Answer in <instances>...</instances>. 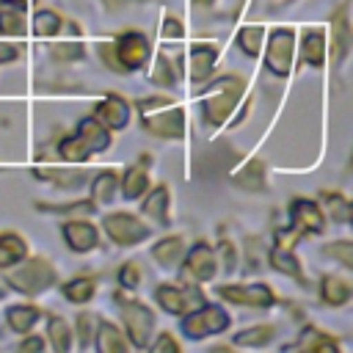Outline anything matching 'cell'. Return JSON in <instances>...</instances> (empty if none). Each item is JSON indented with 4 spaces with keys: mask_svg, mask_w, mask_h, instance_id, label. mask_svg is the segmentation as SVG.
I'll return each instance as SVG.
<instances>
[{
    "mask_svg": "<svg viewBox=\"0 0 353 353\" xmlns=\"http://www.w3.org/2000/svg\"><path fill=\"white\" fill-rule=\"evenodd\" d=\"M204 88L196 91L199 99V110L207 127H223L229 121V116L237 110L243 94H245V80L240 74H221L218 80H207L201 83Z\"/></svg>",
    "mask_w": 353,
    "mask_h": 353,
    "instance_id": "1",
    "label": "cell"
},
{
    "mask_svg": "<svg viewBox=\"0 0 353 353\" xmlns=\"http://www.w3.org/2000/svg\"><path fill=\"white\" fill-rule=\"evenodd\" d=\"M113 303L119 306L121 331L130 339V347L146 350L149 342H152V336H154V331H157V314H154V309H149L143 301H138L127 290H116L113 292Z\"/></svg>",
    "mask_w": 353,
    "mask_h": 353,
    "instance_id": "2",
    "label": "cell"
},
{
    "mask_svg": "<svg viewBox=\"0 0 353 353\" xmlns=\"http://www.w3.org/2000/svg\"><path fill=\"white\" fill-rule=\"evenodd\" d=\"M3 281L14 292H19L25 298H36V295H41V292H47L58 284V270L50 259L28 254L22 262L3 270Z\"/></svg>",
    "mask_w": 353,
    "mask_h": 353,
    "instance_id": "3",
    "label": "cell"
},
{
    "mask_svg": "<svg viewBox=\"0 0 353 353\" xmlns=\"http://www.w3.org/2000/svg\"><path fill=\"white\" fill-rule=\"evenodd\" d=\"M232 328V314L221 303H199L188 314L179 317V331L190 342H201L210 336H221Z\"/></svg>",
    "mask_w": 353,
    "mask_h": 353,
    "instance_id": "4",
    "label": "cell"
},
{
    "mask_svg": "<svg viewBox=\"0 0 353 353\" xmlns=\"http://www.w3.org/2000/svg\"><path fill=\"white\" fill-rule=\"evenodd\" d=\"M99 229H102L105 237H108L113 245H119V248H135V245L146 243V240L154 234V226H152V223H146L141 215L127 212V210L105 212Z\"/></svg>",
    "mask_w": 353,
    "mask_h": 353,
    "instance_id": "5",
    "label": "cell"
},
{
    "mask_svg": "<svg viewBox=\"0 0 353 353\" xmlns=\"http://www.w3.org/2000/svg\"><path fill=\"white\" fill-rule=\"evenodd\" d=\"M215 295L223 301V303H232V306H243V309H251V312H268L279 303V295L276 290L268 284V281H229V284H218L215 287Z\"/></svg>",
    "mask_w": 353,
    "mask_h": 353,
    "instance_id": "6",
    "label": "cell"
},
{
    "mask_svg": "<svg viewBox=\"0 0 353 353\" xmlns=\"http://www.w3.org/2000/svg\"><path fill=\"white\" fill-rule=\"evenodd\" d=\"M204 301L207 298H204L201 287L193 281H163L154 287V303L171 317H182Z\"/></svg>",
    "mask_w": 353,
    "mask_h": 353,
    "instance_id": "7",
    "label": "cell"
},
{
    "mask_svg": "<svg viewBox=\"0 0 353 353\" xmlns=\"http://www.w3.org/2000/svg\"><path fill=\"white\" fill-rule=\"evenodd\" d=\"M179 270H182V279L185 281H193V284H210V281H215V276L221 270L215 245H210L207 240H196L193 245H188L185 248V256L179 262Z\"/></svg>",
    "mask_w": 353,
    "mask_h": 353,
    "instance_id": "8",
    "label": "cell"
},
{
    "mask_svg": "<svg viewBox=\"0 0 353 353\" xmlns=\"http://www.w3.org/2000/svg\"><path fill=\"white\" fill-rule=\"evenodd\" d=\"M262 50H265V69L273 77H287L292 72V61H295V30L273 28L268 33V44H262Z\"/></svg>",
    "mask_w": 353,
    "mask_h": 353,
    "instance_id": "9",
    "label": "cell"
},
{
    "mask_svg": "<svg viewBox=\"0 0 353 353\" xmlns=\"http://www.w3.org/2000/svg\"><path fill=\"white\" fill-rule=\"evenodd\" d=\"M141 127L146 135L152 138H160V141H179L185 135V127H188V116H185V108L179 105H165V108H157L152 113H141Z\"/></svg>",
    "mask_w": 353,
    "mask_h": 353,
    "instance_id": "10",
    "label": "cell"
},
{
    "mask_svg": "<svg viewBox=\"0 0 353 353\" xmlns=\"http://www.w3.org/2000/svg\"><path fill=\"white\" fill-rule=\"evenodd\" d=\"M113 50H116V58H119L124 74L141 72L152 61V41L141 30H121L113 39Z\"/></svg>",
    "mask_w": 353,
    "mask_h": 353,
    "instance_id": "11",
    "label": "cell"
},
{
    "mask_svg": "<svg viewBox=\"0 0 353 353\" xmlns=\"http://www.w3.org/2000/svg\"><path fill=\"white\" fill-rule=\"evenodd\" d=\"M287 215H290V226L301 237L323 234L325 226H328V218H325L323 207L317 204V199H309V196H295L287 207Z\"/></svg>",
    "mask_w": 353,
    "mask_h": 353,
    "instance_id": "12",
    "label": "cell"
},
{
    "mask_svg": "<svg viewBox=\"0 0 353 353\" xmlns=\"http://www.w3.org/2000/svg\"><path fill=\"white\" fill-rule=\"evenodd\" d=\"M61 237L72 254H91L99 248V226L83 215L61 221Z\"/></svg>",
    "mask_w": 353,
    "mask_h": 353,
    "instance_id": "13",
    "label": "cell"
},
{
    "mask_svg": "<svg viewBox=\"0 0 353 353\" xmlns=\"http://www.w3.org/2000/svg\"><path fill=\"white\" fill-rule=\"evenodd\" d=\"M149 165H152V154L143 152V157L138 163H130L124 171H119V193L124 201H138L152 188Z\"/></svg>",
    "mask_w": 353,
    "mask_h": 353,
    "instance_id": "14",
    "label": "cell"
},
{
    "mask_svg": "<svg viewBox=\"0 0 353 353\" xmlns=\"http://www.w3.org/2000/svg\"><path fill=\"white\" fill-rule=\"evenodd\" d=\"M328 30H331V66H342L350 55V44H353V30H350V17H347V3H342L331 19H328Z\"/></svg>",
    "mask_w": 353,
    "mask_h": 353,
    "instance_id": "15",
    "label": "cell"
},
{
    "mask_svg": "<svg viewBox=\"0 0 353 353\" xmlns=\"http://www.w3.org/2000/svg\"><path fill=\"white\" fill-rule=\"evenodd\" d=\"M218 55H221L218 44H210V41L190 44V50H188V77H190L193 85H201V83H207L212 77Z\"/></svg>",
    "mask_w": 353,
    "mask_h": 353,
    "instance_id": "16",
    "label": "cell"
},
{
    "mask_svg": "<svg viewBox=\"0 0 353 353\" xmlns=\"http://www.w3.org/2000/svg\"><path fill=\"white\" fill-rule=\"evenodd\" d=\"M33 176L39 182H50L58 190H80L88 185V171H83L80 165H72V163H66V168L63 165H44V168L36 165Z\"/></svg>",
    "mask_w": 353,
    "mask_h": 353,
    "instance_id": "17",
    "label": "cell"
},
{
    "mask_svg": "<svg viewBox=\"0 0 353 353\" xmlns=\"http://www.w3.org/2000/svg\"><path fill=\"white\" fill-rule=\"evenodd\" d=\"M141 215L160 229L171 226V190L168 185H152L141 199Z\"/></svg>",
    "mask_w": 353,
    "mask_h": 353,
    "instance_id": "18",
    "label": "cell"
},
{
    "mask_svg": "<svg viewBox=\"0 0 353 353\" xmlns=\"http://www.w3.org/2000/svg\"><path fill=\"white\" fill-rule=\"evenodd\" d=\"M185 74V66H182V52H171V50H160L154 55V63L149 69V83L157 85V88H174Z\"/></svg>",
    "mask_w": 353,
    "mask_h": 353,
    "instance_id": "19",
    "label": "cell"
},
{
    "mask_svg": "<svg viewBox=\"0 0 353 353\" xmlns=\"http://www.w3.org/2000/svg\"><path fill=\"white\" fill-rule=\"evenodd\" d=\"M97 121H102L110 132H119V130H124L127 124H130V116H132V108H130V102L124 99V97H119V94H108V97H102L97 105H94V113H91Z\"/></svg>",
    "mask_w": 353,
    "mask_h": 353,
    "instance_id": "20",
    "label": "cell"
},
{
    "mask_svg": "<svg viewBox=\"0 0 353 353\" xmlns=\"http://www.w3.org/2000/svg\"><path fill=\"white\" fill-rule=\"evenodd\" d=\"M284 350H303V353H339L342 342L336 336H331L328 331L317 328V325H303L298 331V336L284 345Z\"/></svg>",
    "mask_w": 353,
    "mask_h": 353,
    "instance_id": "21",
    "label": "cell"
},
{
    "mask_svg": "<svg viewBox=\"0 0 353 353\" xmlns=\"http://www.w3.org/2000/svg\"><path fill=\"white\" fill-rule=\"evenodd\" d=\"M298 47V58L303 66L312 69H323L328 63V39H325V28H306L301 33V44Z\"/></svg>",
    "mask_w": 353,
    "mask_h": 353,
    "instance_id": "22",
    "label": "cell"
},
{
    "mask_svg": "<svg viewBox=\"0 0 353 353\" xmlns=\"http://www.w3.org/2000/svg\"><path fill=\"white\" fill-rule=\"evenodd\" d=\"M91 347L99 350V353H124V350H132L130 347V339L121 331V325L113 323V320H108V317H97V331H94Z\"/></svg>",
    "mask_w": 353,
    "mask_h": 353,
    "instance_id": "23",
    "label": "cell"
},
{
    "mask_svg": "<svg viewBox=\"0 0 353 353\" xmlns=\"http://www.w3.org/2000/svg\"><path fill=\"white\" fill-rule=\"evenodd\" d=\"M74 132H77V138L85 143V149H88L91 154H102V152H108V149L113 146V132H110L102 121H97L94 116L80 119L77 127H74Z\"/></svg>",
    "mask_w": 353,
    "mask_h": 353,
    "instance_id": "24",
    "label": "cell"
},
{
    "mask_svg": "<svg viewBox=\"0 0 353 353\" xmlns=\"http://www.w3.org/2000/svg\"><path fill=\"white\" fill-rule=\"evenodd\" d=\"M185 248H188V240H185L182 234H165V237H160L157 243H152L149 256L154 259L157 268L171 270V268H179V262H182V256H185Z\"/></svg>",
    "mask_w": 353,
    "mask_h": 353,
    "instance_id": "25",
    "label": "cell"
},
{
    "mask_svg": "<svg viewBox=\"0 0 353 353\" xmlns=\"http://www.w3.org/2000/svg\"><path fill=\"white\" fill-rule=\"evenodd\" d=\"M317 292H320V301L325 306H331V309H342V306H347L353 301V284L339 273H325L320 279Z\"/></svg>",
    "mask_w": 353,
    "mask_h": 353,
    "instance_id": "26",
    "label": "cell"
},
{
    "mask_svg": "<svg viewBox=\"0 0 353 353\" xmlns=\"http://www.w3.org/2000/svg\"><path fill=\"white\" fill-rule=\"evenodd\" d=\"M268 265H270L276 273H281V276L298 281L301 287H309V281H306V276H303V265H301V259L295 256V248L270 245V251H268Z\"/></svg>",
    "mask_w": 353,
    "mask_h": 353,
    "instance_id": "27",
    "label": "cell"
},
{
    "mask_svg": "<svg viewBox=\"0 0 353 353\" xmlns=\"http://www.w3.org/2000/svg\"><path fill=\"white\" fill-rule=\"evenodd\" d=\"M41 317H44V309L36 306V303H11V306H6V325H8V331H14L19 336L30 334L39 325Z\"/></svg>",
    "mask_w": 353,
    "mask_h": 353,
    "instance_id": "28",
    "label": "cell"
},
{
    "mask_svg": "<svg viewBox=\"0 0 353 353\" xmlns=\"http://www.w3.org/2000/svg\"><path fill=\"white\" fill-rule=\"evenodd\" d=\"M88 188H91V201H94L97 207H105V204L116 201V196H119V171H116V168H102V171H97V174L91 176Z\"/></svg>",
    "mask_w": 353,
    "mask_h": 353,
    "instance_id": "29",
    "label": "cell"
},
{
    "mask_svg": "<svg viewBox=\"0 0 353 353\" xmlns=\"http://www.w3.org/2000/svg\"><path fill=\"white\" fill-rule=\"evenodd\" d=\"M317 204L323 207L325 218H331V221L339 223V226L350 223V218H353V204H350V199H347L345 193H339V190H320Z\"/></svg>",
    "mask_w": 353,
    "mask_h": 353,
    "instance_id": "30",
    "label": "cell"
},
{
    "mask_svg": "<svg viewBox=\"0 0 353 353\" xmlns=\"http://www.w3.org/2000/svg\"><path fill=\"white\" fill-rule=\"evenodd\" d=\"M232 182H234L237 188L248 190V193H259V190L268 188V165H265L259 157H254V160H248V163L232 176Z\"/></svg>",
    "mask_w": 353,
    "mask_h": 353,
    "instance_id": "31",
    "label": "cell"
},
{
    "mask_svg": "<svg viewBox=\"0 0 353 353\" xmlns=\"http://www.w3.org/2000/svg\"><path fill=\"white\" fill-rule=\"evenodd\" d=\"M44 331H47V345H50L55 353H69V350H72V345H74V331H72V323H66V317L50 314Z\"/></svg>",
    "mask_w": 353,
    "mask_h": 353,
    "instance_id": "32",
    "label": "cell"
},
{
    "mask_svg": "<svg viewBox=\"0 0 353 353\" xmlns=\"http://www.w3.org/2000/svg\"><path fill=\"white\" fill-rule=\"evenodd\" d=\"M279 328L273 323H259V325H248L243 331H237L232 336V345L234 347H268L273 339H276Z\"/></svg>",
    "mask_w": 353,
    "mask_h": 353,
    "instance_id": "33",
    "label": "cell"
},
{
    "mask_svg": "<svg viewBox=\"0 0 353 353\" xmlns=\"http://www.w3.org/2000/svg\"><path fill=\"white\" fill-rule=\"evenodd\" d=\"M61 295H63V301L83 306L97 295V279L94 276H72L61 284Z\"/></svg>",
    "mask_w": 353,
    "mask_h": 353,
    "instance_id": "34",
    "label": "cell"
},
{
    "mask_svg": "<svg viewBox=\"0 0 353 353\" xmlns=\"http://www.w3.org/2000/svg\"><path fill=\"white\" fill-rule=\"evenodd\" d=\"M28 256V240L17 232H3L0 234V270L22 262Z\"/></svg>",
    "mask_w": 353,
    "mask_h": 353,
    "instance_id": "35",
    "label": "cell"
},
{
    "mask_svg": "<svg viewBox=\"0 0 353 353\" xmlns=\"http://www.w3.org/2000/svg\"><path fill=\"white\" fill-rule=\"evenodd\" d=\"M30 30L36 39H55L63 33V17L52 8H39L30 19Z\"/></svg>",
    "mask_w": 353,
    "mask_h": 353,
    "instance_id": "36",
    "label": "cell"
},
{
    "mask_svg": "<svg viewBox=\"0 0 353 353\" xmlns=\"http://www.w3.org/2000/svg\"><path fill=\"white\" fill-rule=\"evenodd\" d=\"M55 152H58V157H61L63 163H72V165H83V163H88V160L94 157V154L85 149V143L77 138V132H66V135H61Z\"/></svg>",
    "mask_w": 353,
    "mask_h": 353,
    "instance_id": "37",
    "label": "cell"
},
{
    "mask_svg": "<svg viewBox=\"0 0 353 353\" xmlns=\"http://www.w3.org/2000/svg\"><path fill=\"white\" fill-rule=\"evenodd\" d=\"M234 44L243 55L248 58H259L262 55V44H265V28L262 25H245L237 30L234 36Z\"/></svg>",
    "mask_w": 353,
    "mask_h": 353,
    "instance_id": "38",
    "label": "cell"
},
{
    "mask_svg": "<svg viewBox=\"0 0 353 353\" xmlns=\"http://www.w3.org/2000/svg\"><path fill=\"white\" fill-rule=\"evenodd\" d=\"M28 33V19L22 8H11V6H0V36L6 39H19Z\"/></svg>",
    "mask_w": 353,
    "mask_h": 353,
    "instance_id": "39",
    "label": "cell"
},
{
    "mask_svg": "<svg viewBox=\"0 0 353 353\" xmlns=\"http://www.w3.org/2000/svg\"><path fill=\"white\" fill-rule=\"evenodd\" d=\"M50 58L58 61V63H74V61H83L85 58V47L80 44V39H66V41H55L50 44Z\"/></svg>",
    "mask_w": 353,
    "mask_h": 353,
    "instance_id": "40",
    "label": "cell"
},
{
    "mask_svg": "<svg viewBox=\"0 0 353 353\" xmlns=\"http://www.w3.org/2000/svg\"><path fill=\"white\" fill-rule=\"evenodd\" d=\"M36 210L41 212H61L66 218H80V215H91L97 210V204L91 199H80V201H66V204H36Z\"/></svg>",
    "mask_w": 353,
    "mask_h": 353,
    "instance_id": "41",
    "label": "cell"
},
{
    "mask_svg": "<svg viewBox=\"0 0 353 353\" xmlns=\"http://www.w3.org/2000/svg\"><path fill=\"white\" fill-rule=\"evenodd\" d=\"M72 331H74L77 347L80 350H88L91 342H94V331H97V314L94 312H80L77 320H74V325H72Z\"/></svg>",
    "mask_w": 353,
    "mask_h": 353,
    "instance_id": "42",
    "label": "cell"
},
{
    "mask_svg": "<svg viewBox=\"0 0 353 353\" xmlns=\"http://www.w3.org/2000/svg\"><path fill=\"white\" fill-rule=\"evenodd\" d=\"M323 256L334 259L342 270H353V243L350 240H334L323 245Z\"/></svg>",
    "mask_w": 353,
    "mask_h": 353,
    "instance_id": "43",
    "label": "cell"
},
{
    "mask_svg": "<svg viewBox=\"0 0 353 353\" xmlns=\"http://www.w3.org/2000/svg\"><path fill=\"white\" fill-rule=\"evenodd\" d=\"M141 281H143V273H141V265H138V262L127 259V262L119 265V270H116V284H119V290L135 292V290L141 287Z\"/></svg>",
    "mask_w": 353,
    "mask_h": 353,
    "instance_id": "44",
    "label": "cell"
},
{
    "mask_svg": "<svg viewBox=\"0 0 353 353\" xmlns=\"http://www.w3.org/2000/svg\"><path fill=\"white\" fill-rule=\"evenodd\" d=\"M215 254H218V265L223 268V273H234L237 270V265H240V251H237V245L232 243V240H221L218 245H215Z\"/></svg>",
    "mask_w": 353,
    "mask_h": 353,
    "instance_id": "45",
    "label": "cell"
},
{
    "mask_svg": "<svg viewBox=\"0 0 353 353\" xmlns=\"http://www.w3.org/2000/svg\"><path fill=\"white\" fill-rule=\"evenodd\" d=\"M146 350H152V353H179L182 345H179V339L171 331H160V334L152 336V342H149Z\"/></svg>",
    "mask_w": 353,
    "mask_h": 353,
    "instance_id": "46",
    "label": "cell"
},
{
    "mask_svg": "<svg viewBox=\"0 0 353 353\" xmlns=\"http://www.w3.org/2000/svg\"><path fill=\"white\" fill-rule=\"evenodd\" d=\"M160 36L165 41H182L185 39V22L176 14H165L163 17V25H160Z\"/></svg>",
    "mask_w": 353,
    "mask_h": 353,
    "instance_id": "47",
    "label": "cell"
},
{
    "mask_svg": "<svg viewBox=\"0 0 353 353\" xmlns=\"http://www.w3.org/2000/svg\"><path fill=\"white\" fill-rule=\"evenodd\" d=\"M97 55H99V61L110 69V72H116V74H124V69H121V63H119V58H116V50H113V41H102V44H97Z\"/></svg>",
    "mask_w": 353,
    "mask_h": 353,
    "instance_id": "48",
    "label": "cell"
},
{
    "mask_svg": "<svg viewBox=\"0 0 353 353\" xmlns=\"http://www.w3.org/2000/svg\"><path fill=\"white\" fill-rule=\"evenodd\" d=\"M174 99L168 97V94H154V97H143V99H138L135 102V110H138V116L141 113H152V110H157V108H165V105H171Z\"/></svg>",
    "mask_w": 353,
    "mask_h": 353,
    "instance_id": "49",
    "label": "cell"
},
{
    "mask_svg": "<svg viewBox=\"0 0 353 353\" xmlns=\"http://www.w3.org/2000/svg\"><path fill=\"white\" fill-rule=\"evenodd\" d=\"M298 240H301V234H298L292 226H290V229H276V232H273V245H279V248H295Z\"/></svg>",
    "mask_w": 353,
    "mask_h": 353,
    "instance_id": "50",
    "label": "cell"
},
{
    "mask_svg": "<svg viewBox=\"0 0 353 353\" xmlns=\"http://www.w3.org/2000/svg\"><path fill=\"white\" fill-rule=\"evenodd\" d=\"M47 347V339L44 336H39V334H22V339H19V350L22 353H39V350H44Z\"/></svg>",
    "mask_w": 353,
    "mask_h": 353,
    "instance_id": "51",
    "label": "cell"
},
{
    "mask_svg": "<svg viewBox=\"0 0 353 353\" xmlns=\"http://www.w3.org/2000/svg\"><path fill=\"white\" fill-rule=\"evenodd\" d=\"M22 58V44H14V41H0V66L6 63H14Z\"/></svg>",
    "mask_w": 353,
    "mask_h": 353,
    "instance_id": "52",
    "label": "cell"
},
{
    "mask_svg": "<svg viewBox=\"0 0 353 353\" xmlns=\"http://www.w3.org/2000/svg\"><path fill=\"white\" fill-rule=\"evenodd\" d=\"M135 3H149V0H102V6L108 11H119V8H127V6H135Z\"/></svg>",
    "mask_w": 353,
    "mask_h": 353,
    "instance_id": "53",
    "label": "cell"
},
{
    "mask_svg": "<svg viewBox=\"0 0 353 353\" xmlns=\"http://www.w3.org/2000/svg\"><path fill=\"white\" fill-rule=\"evenodd\" d=\"M0 6H11V8H22V11H25L28 0H0Z\"/></svg>",
    "mask_w": 353,
    "mask_h": 353,
    "instance_id": "54",
    "label": "cell"
},
{
    "mask_svg": "<svg viewBox=\"0 0 353 353\" xmlns=\"http://www.w3.org/2000/svg\"><path fill=\"white\" fill-rule=\"evenodd\" d=\"M196 6H201V8H210V6H215V0H193Z\"/></svg>",
    "mask_w": 353,
    "mask_h": 353,
    "instance_id": "55",
    "label": "cell"
}]
</instances>
